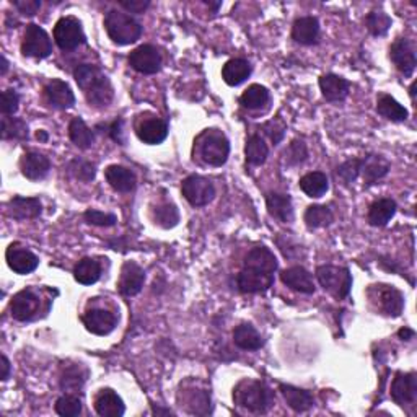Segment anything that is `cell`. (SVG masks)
<instances>
[{
	"instance_id": "obj_50",
	"label": "cell",
	"mask_w": 417,
	"mask_h": 417,
	"mask_svg": "<svg viewBox=\"0 0 417 417\" xmlns=\"http://www.w3.org/2000/svg\"><path fill=\"white\" fill-rule=\"evenodd\" d=\"M308 157V152L305 144L302 142V140H294L289 147L285 150V159L289 165H298V163L305 162Z\"/></svg>"
},
{
	"instance_id": "obj_60",
	"label": "cell",
	"mask_w": 417,
	"mask_h": 417,
	"mask_svg": "<svg viewBox=\"0 0 417 417\" xmlns=\"http://www.w3.org/2000/svg\"><path fill=\"white\" fill-rule=\"evenodd\" d=\"M155 414H171L170 409H154Z\"/></svg>"
},
{
	"instance_id": "obj_44",
	"label": "cell",
	"mask_w": 417,
	"mask_h": 417,
	"mask_svg": "<svg viewBox=\"0 0 417 417\" xmlns=\"http://www.w3.org/2000/svg\"><path fill=\"white\" fill-rule=\"evenodd\" d=\"M154 218H155V223H159L160 227L171 228L179 221L178 208L173 204L165 202V204H160L154 208Z\"/></svg>"
},
{
	"instance_id": "obj_36",
	"label": "cell",
	"mask_w": 417,
	"mask_h": 417,
	"mask_svg": "<svg viewBox=\"0 0 417 417\" xmlns=\"http://www.w3.org/2000/svg\"><path fill=\"white\" fill-rule=\"evenodd\" d=\"M69 137L78 149H83V150L92 147L93 142H95L93 131L87 126L85 121L80 120V117H74V120L70 121Z\"/></svg>"
},
{
	"instance_id": "obj_22",
	"label": "cell",
	"mask_w": 417,
	"mask_h": 417,
	"mask_svg": "<svg viewBox=\"0 0 417 417\" xmlns=\"http://www.w3.org/2000/svg\"><path fill=\"white\" fill-rule=\"evenodd\" d=\"M20 168L23 176L31 181H39V179L46 178L51 170V162L48 157L38 154V152H26L20 160Z\"/></svg>"
},
{
	"instance_id": "obj_3",
	"label": "cell",
	"mask_w": 417,
	"mask_h": 417,
	"mask_svg": "<svg viewBox=\"0 0 417 417\" xmlns=\"http://www.w3.org/2000/svg\"><path fill=\"white\" fill-rule=\"evenodd\" d=\"M197 157L211 167H222L228 160L230 142L218 129H206L194 140Z\"/></svg>"
},
{
	"instance_id": "obj_42",
	"label": "cell",
	"mask_w": 417,
	"mask_h": 417,
	"mask_svg": "<svg viewBox=\"0 0 417 417\" xmlns=\"http://www.w3.org/2000/svg\"><path fill=\"white\" fill-rule=\"evenodd\" d=\"M85 376H87V371L82 370L80 365H74V367H69L62 371L60 386L64 388V390H69V391L80 390L83 381H85Z\"/></svg>"
},
{
	"instance_id": "obj_40",
	"label": "cell",
	"mask_w": 417,
	"mask_h": 417,
	"mask_svg": "<svg viewBox=\"0 0 417 417\" xmlns=\"http://www.w3.org/2000/svg\"><path fill=\"white\" fill-rule=\"evenodd\" d=\"M332 221L334 217H332L331 208L326 206H310L305 211V223L308 228L328 227Z\"/></svg>"
},
{
	"instance_id": "obj_4",
	"label": "cell",
	"mask_w": 417,
	"mask_h": 417,
	"mask_svg": "<svg viewBox=\"0 0 417 417\" xmlns=\"http://www.w3.org/2000/svg\"><path fill=\"white\" fill-rule=\"evenodd\" d=\"M105 28L111 41L120 44V46L132 44L142 36V25L134 20L131 15L120 12V10H110L106 14Z\"/></svg>"
},
{
	"instance_id": "obj_37",
	"label": "cell",
	"mask_w": 417,
	"mask_h": 417,
	"mask_svg": "<svg viewBox=\"0 0 417 417\" xmlns=\"http://www.w3.org/2000/svg\"><path fill=\"white\" fill-rule=\"evenodd\" d=\"M300 188L308 197H321L329 188L328 176L321 171L308 173L305 176L300 178Z\"/></svg>"
},
{
	"instance_id": "obj_23",
	"label": "cell",
	"mask_w": 417,
	"mask_h": 417,
	"mask_svg": "<svg viewBox=\"0 0 417 417\" xmlns=\"http://www.w3.org/2000/svg\"><path fill=\"white\" fill-rule=\"evenodd\" d=\"M243 268L259 270L264 274H274L278 270V259L266 246H256L248 253Z\"/></svg>"
},
{
	"instance_id": "obj_25",
	"label": "cell",
	"mask_w": 417,
	"mask_h": 417,
	"mask_svg": "<svg viewBox=\"0 0 417 417\" xmlns=\"http://www.w3.org/2000/svg\"><path fill=\"white\" fill-rule=\"evenodd\" d=\"M320 88L326 100L331 101V103H339V101L347 98L351 83L339 75L326 74L320 78Z\"/></svg>"
},
{
	"instance_id": "obj_12",
	"label": "cell",
	"mask_w": 417,
	"mask_h": 417,
	"mask_svg": "<svg viewBox=\"0 0 417 417\" xmlns=\"http://www.w3.org/2000/svg\"><path fill=\"white\" fill-rule=\"evenodd\" d=\"M41 308V298L36 295L35 290L25 289L14 295L10 303V312L16 321H30L36 317Z\"/></svg>"
},
{
	"instance_id": "obj_24",
	"label": "cell",
	"mask_w": 417,
	"mask_h": 417,
	"mask_svg": "<svg viewBox=\"0 0 417 417\" xmlns=\"http://www.w3.org/2000/svg\"><path fill=\"white\" fill-rule=\"evenodd\" d=\"M388 171H390V162L383 159L381 155L371 154L365 159H360V174L365 184H375L379 179L385 178Z\"/></svg>"
},
{
	"instance_id": "obj_2",
	"label": "cell",
	"mask_w": 417,
	"mask_h": 417,
	"mask_svg": "<svg viewBox=\"0 0 417 417\" xmlns=\"http://www.w3.org/2000/svg\"><path fill=\"white\" fill-rule=\"evenodd\" d=\"M233 401L250 413L264 414L273 406L274 396L270 388L263 381L241 380L233 390Z\"/></svg>"
},
{
	"instance_id": "obj_1",
	"label": "cell",
	"mask_w": 417,
	"mask_h": 417,
	"mask_svg": "<svg viewBox=\"0 0 417 417\" xmlns=\"http://www.w3.org/2000/svg\"><path fill=\"white\" fill-rule=\"evenodd\" d=\"M74 77L90 106L101 110L111 103L112 97H115V90H112L110 78L97 65H78L74 70Z\"/></svg>"
},
{
	"instance_id": "obj_26",
	"label": "cell",
	"mask_w": 417,
	"mask_h": 417,
	"mask_svg": "<svg viewBox=\"0 0 417 417\" xmlns=\"http://www.w3.org/2000/svg\"><path fill=\"white\" fill-rule=\"evenodd\" d=\"M95 411L101 417H121L126 408H124L120 394L110 390V388H105L95 398Z\"/></svg>"
},
{
	"instance_id": "obj_47",
	"label": "cell",
	"mask_w": 417,
	"mask_h": 417,
	"mask_svg": "<svg viewBox=\"0 0 417 417\" xmlns=\"http://www.w3.org/2000/svg\"><path fill=\"white\" fill-rule=\"evenodd\" d=\"M360 176V159H352L344 162L341 167H337L336 178L341 179L344 184H352Z\"/></svg>"
},
{
	"instance_id": "obj_28",
	"label": "cell",
	"mask_w": 417,
	"mask_h": 417,
	"mask_svg": "<svg viewBox=\"0 0 417 417\" xmlns=\"http://www.w3.org/2000/svg\"><path fill=\"white\" fill-rule=\"evenodd\" d=\"M266 206L270 217L275 221L289 223L294 221V206H292L290 196L280 193H269L266 196Z\"/></svg>"
},
{
	"instance_id": "obj_17",
	"label": "cell",
	"mask_w": 417,
	"mask_h": 417,
	"mask_svg": "<svg viewBox=\"0 0 417 417\" xmlns=\"http://www.w3.org/2000/svg\"><path fill=\"white\" fill-rule=\"evenodd\" d=\"M85 328L97 336H106L116 328V315L105 308H92L82 317Z\"/></svg>"
},
{
	"instance_id": "obj_48",
	"label": "cell",
	"mask_w": 417,
	"mask_h": 417,
	"mask_svg": "<svg viewBox=\"0 0 417 417\" xmlns=\"http://www.w3.org/2000/svg\"><path fill=\"white\" fill-rule=\"evenodd\" d=\"M83 218L90 225H98V227H112L116 225L117 217L115 213H106L101 211H95V208H90L85 213H83Z\"/></svg>"
},
{
	"instance_id": "obj_61",
	"label": "cell",
	"mask_w": 417,
	"mask_h": 417,
	"mask_svg": "<svg viewBox=\"0 0 417 417\" xmlns=\"http://www.w3.org/2000/svg\"><path fill=\"white\" fill-rule=\"evenodd\" d=\"M414 90H416V82H414V83H413V85H411V88H409V93H411V100H413V101H416V98H414V95H416V92H414Z\"/></svg>"
},
{
	"instance_id": "obj_8",
	"label": "cell",
	"mask_w": 417,
	"mask_h": 417,
	"mask_svg": "<svg viewBox=\"0 0 417 417\" xmlns=\"http://www.w3.org/2000/svg\"><path fill=\"white\" fill-rule=\"evenodd\" d=\"M21 53L28 58L44 59L53 53V43L46 31L35 23L28 25L21 41Z\"/></svg>"
},
{
	"instance_id": "obj_30",
	"label": "cell",
	"mask_w": 417,
	"mask_h": 417,
	"mask_svg": "<svg viewBox=\"0 0 417 417\" xmlns=\"http://www.w3.org/2000/svg\"><path fill=\"white\" fill-rule=\"evenodd\" d=\"M279 390L285 398L287 404H289L295 413H305V411L313 408L315 399L313 394L310 391L300 390V388H295L292 385H280Z\"/></svg>"
},
{
	"instance_id": "obj_27",
	"label": "cell",
	"mask_w": 417,
	"mask_h": 417,
	"mask_svg": "<svg viewBox=\"0 0 417 417\" xmlns=\"http://www.w3.org/2000/svg\"><path fill=\"white\" fill-rule=\"evenodd\" d=\"M105 176L111 188L117 191V193H131V191L135 189V186H137L135 174L129 168L121 165H111L106 168Z\"/></svg>"
},
{
	"instance_id": "obj_55",
	"label": "cell",
	"mask_w": 417,
	"mask_h": 417,
	"mask_svg": "<svg viewBox=\"0 0 417 417\" xmlns=\"http://www.w3.org/2000/svg\"><path fill=\"white\" fill-rule=\"evenodd\" d=\"M122 121L121 120H117V121H115L111 124V127H110V135H111V139L112 140H116L117 144H124V137H122Z\"/></svg>"
},
{
	"instance_id": "obj_16",
	"label": "cell",
	"mask_w": 417,
	"mask_h": 417,
	"mask_svg": "<svg viewBox=\"0 0 417 417\" xmlns=\"http://www.w3.org/2000/svg\"><path fill=\"white\" fill-rule=\"evenodd\" d=\"M145 283V270L134 261H126L122 264L120 275V292L126 297H134L142 290Z\"/></svg>"
},
{
	"instance_id": "obj_52",
	"label": "cell",
	"mask_w": 417,
	"mask_h": 417,
	"mask_svg": "<svg viewBox=\"0 0 417 417\" xmlns=\"http://www.w3.org/2000/svg\"><path fill=\"white\" fill-rule=\"evenodd\" d=\"M285 129H287L285 124L280 120H273L263 126V131L269 135V139L273 140L274 145H278L280 140L284 139Z\"/></svg>"
},
{
	"instance_id": "obj_9",
	"label": "cell",
	"mask_w": 417,
	"mask_h": 417,
	"mask_svg": "<svg viewBox=\"0 0 417 417\" xmlns=\"http://www.w3.org/2000/svg\"><path fill=\"white\" fill-rule=\"evenodd\" d=\"M181 191L184 199L194 207L207 206L213 197H216V188L207 178H202L199 174H191L183 181Z\"/></svg>"
},
{
	"instance_id": "obj_6",
	"label": "cell",
	"mask_w": 417,
	"mask_h": 417,
	"mask_svg": "<svg viewBox=\"0 0 417 417\" xmlns=\"http://www.w3.org/2000/svg\"><path fill=\"white\" fill-rule=\"evenodd\" d=\"M317 278L321 287L337 300H344L352 289V275L347 268L339 266H320L317 269Z\"/></svg>"
},
{
	"instance_id": "obj_35",
	"label": "cell",
	"mask_w": 417,
	"mask_h": 417,
	"mask_svg": "<svg viewBox=\"0 0 417 417\" xmlns=\"http://www.w3.org/2000/svg\"><path fill=\"white\" fill-rule=\"evenodd\" d=\"M101 275V266L98 261H95L92 258H83L77 263L74 269V278L78 284L83 285H92L98 283Z\"/></svg>"
},
{
	"instance_id": "obj_19",
	"label": "cell",
	"mask_w": 417,
	"mask_h": 417,
	"mask_svg": "<svg viewBox=\"0 0 417 417\" xmlns=\"http://www.w3.org/2000/svg\"><path fill=\"white\" fill-rule=\"evenodd\" d=\"M43 212L41 201L38 197H20L16 196L9 201L7 213L15 221H31L38 218Z\"/></svg>"
},
{
	"instance_id": "obj_33",
	"label": "cell",
	"mask_w": 417,
	"mask_h": 417,
	"mask_svg": "<svg viewBox=\"0 0 417 417\" xmlns=\"http://www.w3.org/2000/svg\"><path fill=\"white\" fill-rule=\"evenodd\" d=\"M233 342L243 351H258L263 347V337L251 324H240L233 331Z\"/></svg>"
},
{
	"instance_id": "obj_13",
	"label": "cell",
	"mask_w": 417,
	"mask_h": 417,
	"mask_svg": "<svg viewBox=\"0 0 417 417\" xmlns=\"http://www.w3.org/2000/svg\"><path fill=\"white\" fill-rule=\"evenodd\" d=\"M391 398L398 406H409L414 404L417 399V375L414 371L403 374L398 371L396 376L391 383Z\"/></svg>"
},
{
	"instance_id": "obj_59",
	"label": "cell",
	"mask_w": 417,
	"mask_h": 417,
	"mask_svg": "<svg viewBox=\"0 0 417 417\" xmlns=\"http://www.w3.org/2000/svg\"><path fill=\"white\" fill-rule=\"evenodd\" d=\"M36 137H38V140H43V142H46V140H48V134L44 132V131H38L36 132Z\"/></svg>"
},
{
	"instance_id": "obj_14",
	"label": "cell",
	"mask_w": 417,
	"mask_h": 417,
	"mask_svg": "<svg viewBox=\"0 0 417 417\" xmlns=\"http://www.w3.org/2000/svg\"><path fill=\"white\" fill-rule=\"evenodd\" d=\"M5 259H7L9 268L16 274H30L38 268L39 259L35 253L26 250L20 243H12L7 251H5Z\"/></svg>"
},
{
	"instance_id": "obj_56",
	"label": "cell",
	"mask_w": 417,
	"mask_h": 417,
	"mask_svg": "<svg viewBox=\"0 0 417 417\" xmlns=\"http://www.w3.org/2000/svg\"><path fill=\"white\" fill-rule=\"evenodd\" d=\"M9 376H10V362L7 357L2 356V376H0V379H2V381H5L9 380Z\"/></svg>"
},
{
	"instance_id": "obj_11",
	"label": "cell",
	"mask_w": 417,
	"mask_h": 417,
	"mask_svg": "<svg viewBox=\"0 0 417 417\" xmlns=\"http://www.w3.org/2000/svg\"><path fill=\"white\" fill-rule=\"evenodd\" d=\"M129 64L132 65L134 70L139 74L152 75L157 74L162 67V56L159 49L152 44H142V46L135 48L131 54H129Z\"/></svg>"
},
{
	"instance_id": "obj_49",
	"label": "cell",
	"mask_w": 417,
	"mask_h": 417,
	"mask_svg": "<svg viewBox=\"0 0 417 417\" xmlns=\"http://www.w3.org/2000/svg\"><path fill=\"white\" fill-rule=\"evenodd\" d=\"M70 173L74 174L77 179H82V181H92L97 174V170L90 162H83V160H74L70 163L69 167Z\"/></svg>"
},
{
	"instance_id": "obj_15",
	"label": "cell",
	"mask_w": 417,
	"mask_h": 417,
	"mask_svg": "<svg viewBox=\"0 0 417 417\" xmlns=\"http://www.w3.org/2000/svg\"><path fill=\"white\" fill-rule=\"evenodd\" d=\"M236 285L243 294H259L274 285V274H264L259 270L243 268L236 275Z\"/></svg>"
},
{
	"instance_id": "obj_43",
	"label": "cell",
	"mask_w": 417,
	"mask_h": 417,
	"mask_svg": "<svg viewBox=\"0 0 417 417\" xmlns=\"http://www.w3.org/2000/svg\"><path fill=\"white\" fill-rule=\"evenodd\" d=\"M365 26L374 36H385L391 28V19L385 12H370L365 19Z\"/></svg>"
},
{
	"instance_id": "obj_57",
	"label": "cell",
	"mask_w": 417,
	"mask_h": 417,
	"mask_svg": "<svg viewBox=\"0 0 417 417\" xmlns=\"http://www.w3.org/2000/svg\"><path fill=\"white\" fill-rule=\"evenodd\" d=\"M398 336L401 337L403 341H409V339H413V337H414V331L409 329V328H401L398 331Z\"/></svg>"
},
{
	"instance_id": "obj_18",
	"label": "cell",
	"mask_w": 417,
	"mask_h": 417,
	"mask_svg": "<svg viewBox=\"0 0 417 417\" xmlns=\"http://www.w3.org/2000/svg\"><path fill=\"white\" fill-rule=\"evenodd\" d=\"M135 132H137V137L142 140V142L149 145H157L162 144L163 140L167 139L168 124L155 116L145 117V120H140L137 122Z\"/></svg>"
},
{
	"instance_id": "obj_32",
	"label": "cell",
	"mask_w": 417,
	"mask_h": 417,
	"mask_svg": "<svg viewBox=\"0 0 417 417\" xmlns=\"http://www.w3.org/2000/svg\"><path fill=\"white\" fill-rule=\"evenodd\" d=\"M251 75V65L245 59H232L223 65L222 78L230 87H236L243 83Z\"/></svg>"
},
{
	"instance_id": "obj_5",
	"label": "cell",
	"mask_w": 417,
	"mask_h": 417,
	"mask_svg": "<svg viewBox=\"0 0 417 417\" xmlns=\"http://www.w3.org/2000/svg\"><path fill=\"white\" fill-rule=\"evenodd\" d=\"M367 298L376 313L391 318L401 317L404 310V297L396 287L388 284H374L367 289Z\"/></svg>"
},
{
	"instance_id": "obj_21",
	"label": "cell",
	"mask_w": 417,
	"mask_h": 417,
	"mask_svg": "<svg viewBox=\"0 0 417 417\" xmlns=\"http://www.w3.org/2000/svg\"><path fill=\"white\" fill-rule=\"evenodd\" d=\"M280 280H283L289 289L300 292V294H315V289H317L313 283V275L302 266H294L283 270Z\"/></svg>"
},
{
	"instance_id": "obj_53",
	"label": "cell",
	"mask_w": 417,
	"mask_h": 417,
	"mask_svg": "<svg viewBox=\"0 0 417 417\" xmlns=\"http://www.w3.org/2000/svg\"><path fill=\"white\" fill-rule=\"evenodd\" d=\"M14 5L16 10L25 16L36 15L38 10L41 9V2H39V0H15Z\"/></svg>"
},
{
	"instance_id": "obj_29",
	"label": "cell",
	"mask_w": 417,
	"mask_h": 417,
	"mask_svg": "<svg viewBox=\"0 0 417 417\" xmlns=\"http://www.w3.org/2000/svg\"><path fill=\"white\" fill-rule=\"evenodd\" d=\"M320 35V23L315 16H302L292 26V38L300 44H315Z\"/></svg>"
},
{
	"instance_id": "obj_34",
	"label": "cell",
	"mask_w": 417,
	"mask_h": 417,
	"mask_svg": "<svg viewBox=\"0 0 417 417\" xmlns=\"http://www.w3.org/2000/svg\"><path fill=\"white\" fill-rule=\"evenodd\" d=\"M376 112L394 122H403L409 116L408 110L403 105H399L390 95H380L379 100H376Z\"/></svg>"
},
{
	"instance_id": "obj_46",
	"label": "cell",
	"mask_w": 417,
	"mask_h": 417,
	"mask_svg": "<svg viewBox=\"0 0 417 417\" xmlns=\"http://www.w3.org/2000/svg\"><path fill=\"white\" fill-rule=\"evenodd\" d=\"M56 413L62 417H77L82 413V401L74 394H64L56 401Z\"/></svg>"
},
{
	"instance_id": "obj_39",
	"label": "cell",
	"mask_w": 417,
	"mask_h": 417,
	"mask_svg": "<svg viewBox=\"0 0 417 417\" xmlns=\"http://www.w3.org/2000/svg\"><path fill=\"white\" fill-rule=\"evenodd\" d=\"M240 103L248 110L263 108V106H266L269 103L268 88L263 87V85H258V83L248 87L243 92V95L240 97Z\"/></svg>"
},
{
	"instance_id": "obj_51",
	"label": "cell",
	"mask_w": 417,
	"mask_h": 417,
	"mask_svg": "<svg viewBox=\"0 0 417 417\" xmlns=\"http://www.w3.org/2000/svg\"><path fill=\"white\" fill-rule=\"evenodd\" d=\"M20 105V97L15 90H5L2 93V105H0V110H2L4 116H12L19 110Z\"/></svg>"
},
{
	"instance_id": "obj_10",
	"label": "cell",
	"mask_w": 417,
	"mask_h": 417,
	"mask_svg": "<svg viewBox=\"0 0 417 417\" xmlns=\"http://www.w3.org/2000/svg\"><path fill=\"white\" fill-rule=\"evenodd\" d=\"M390 58L396 69L401 72L404 77H411L414 74L417 65L416 56V44L411 39L398 38L390 48Z\"/></svg>"
},
{
	"instance_id": "obj_58",
	"label": "cell",
	"mask_w": 417,
	"mask_h": 417,
	"mask_svg": "<svg viewBox=\"0 0 417 417\" xmlns=\"http://www.w3.org/2000/svg\"><path fill=\"white\" fill-rule=\"evenodd\" d=\"M7 70H9V60L5 56H2V75L7 74Z\"/></svg>"
},
{
	"instance_id": "obj_54",
	"label": "cell",
	"mask_w": 417,
	"mask_h": 417,
	"mask_svg": "<svg viewBox=\"0 0 417 417\" xmlns=\"http://www.w3.org/2000/svg\"><path fill=\"white\" fill-rule=\"evenodd\" d=\"M120 5L131 14H144L150 7L149 0H121Z\"/></svg>"
},
{
	"instance_id": "obj_38",
	"label": "cell",
	"mask_w": 417,
	"mask_h": 417,
	"mask_svg": "<svg viewBox=\"0 0 417 417\" xmlns=\"http://www.w3.org/2000/svg\"><path fill=\"white\" fill-rule=\"evenodd\" d=\"M245 155H246V162L250 163V165H255V167L263 165V163L268 160L269 149H268V145H266V142H264V139L261 137V135L255 134L246 140Z\"/></svg>"
},
{
	"instance_id": "obj_45",
	"label": "cell",
	"mask_w": 417,
	"mask_h": 417,
	"mask_svg": "<svg viewBox=\"0 0 417 417\" xmlns=\"http://www.w3.org/2000/svg\"><path fill=\"white\" fill-rule=\"evenodd\" d=\"M188 411L191 414H207L211 413V396L206 390H189Z\"/></svg>"
},
{
	"instance_id": "obj_41",
	"label": "cell",
	"mask_w": 417,
	"mask_h": 417,
	"mask_svg": "<svg viewBox=\"0 0 417 417\" xmlns=\"http://www.w3.org/2000/svg\"><path fill=\"white\" fill-rule=\"evenodd\" d=\"M2 139L25 140L28 139V126L23 120L12 116H4L2 120Z\"/></svg>"
},
{
	"instance_id": "obj_31",
	"label": "cell",
	"mask_w": 417,
	"mask_h": 417,
	"mask_svg": "<svg viewBox=\"0 0 417 417\" xmlns=\"http://www.w3.org/2000/svg\"><path fill=\"white\" fill-rule=\"evenodd\" d=\"M396 213V202L390 197L375 201L369 208V223L374 227H385Z\"/></svg>"
},
{
	"instance_id": "obj_7",
	"label": "cell",
	"mask_w": 417,
	"mask_h": 417,
	"mask_svg": "<svg viewBox=\"0 0 417 417\" xmlns=\"http://www.w3.org/2000/svg\"><path fill=\"white\" fill-rule=\"evenodd\" d=\"M54 41L62 51H74L85 43L82 23L74 16H64L54 26Z\"/></svg>"
},
{
	"instance_id": "obj_20",
	"label": "cell",
	"mask_w": 417,
	"mask_h": 417,
	"mask_svg": "<svg viewBox=\"0 0 417 417\" xmlns=\"http://www.w3.org/2000/svg\"><path fill=\"white\" fill-rule=\"evenodd\" d=\"M44 97L48 103L56 110H69L75 105V95L72 92L69 83L62 80H51L44 87Z\"/></svg>"
}]
</instances>
